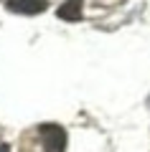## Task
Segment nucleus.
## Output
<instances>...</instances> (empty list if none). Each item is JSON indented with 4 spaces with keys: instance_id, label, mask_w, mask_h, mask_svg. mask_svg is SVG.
Instances as JSON below:
<instances>
[{
    "instance_id": "obj_1",
    "label": "nucleus",
    "mask_w": 150,
    "mask_h": 152,
    "mask_svg": "<svg viewBox=\"0 0 150 152\" xmlns=\"http://www.w3.org/2000/svg\"><path fill=\"white\" fill-rule=\"evenodd\" d=\"M43 152H66V132L59 124H38L36 129Z\"/></svg>"
},
{
    "instance_id": "obj_2",
    "label": "nucleus",
    "mask_w": 150,
    "mask_h": 152,
    "mask_svg": "<svg viewBox=\"0 0 150 152\" xmlns=\"http://www.w3.org/2000/svg\"><path fill=\"white\" fill-rule=\"evenodd\" d=\"M5 5H8V10L21 13V15H38V13H43L48 8V3L46 0H8Z\"/></svg>"
},
{
    "instance_id": "obj_3",
    "label": "nucleus",
    "mask_w": 150,
    "mask_h": 152,
    "mask_svg": "<svg viewBox=\"0 0 150 152\" xmlns=\"http://www.w3.org/2000/svg\"><path fill=\"white\" fill-rule=\"evenodd\" d=\"M81 3L84 0H64V5L59 8V18H64V20H79L81 18Z\"/></svg>"
},
{
    "instance_id": "obj_4",
    "label": "nucleus",
    "mask_w": 150,
    "mask_h": 152,
    "mask_svg": "<svg viewBox=\"0 0 150 152\" xmlns=\"http://www.w3.org/2000/svg\"><path fill=\"white\" fill-rule=\"evenodd\" d=\"M0 152H10V147H8V145H0Z\"/></svg>"
}]
</instances>
